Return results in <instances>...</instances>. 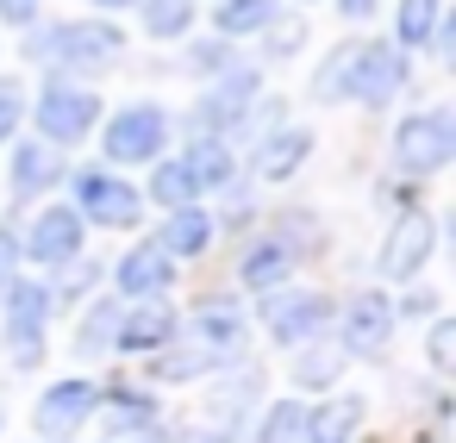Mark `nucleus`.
<instances>
[{
	"instance_id": "nucleus-29",
	"label": "nucleus",
	"mask_w": 456,
	"mask_h": 443,
	"mask_svg": "<svg viewBox=\"0 0 456 443\" xmlns=\"http://www.w3.org/2000/svg\"><path fill=\"white\" fill-rule=\"evenodd\" d=\"M219 356H207V350H188V356H157V375L163 381H188V375H200V368H213Z\"/></svg>"
},
{
	"instance_id": "nucleus-34",
	"label": "nucleus",
	"mask_w": 456,
	"mask_h": 443,
	"mask_svg": "<svg viewBox=\"0 0 456 443\" xmlns=\"http://www.w3.org/2000/svg\"><path fill=\"white\" fill-rule=\"evenodd\" d=\"M450 343H456V331H450V325H444V331H437V337H431V356H437V362H450Z\"/></svg>"
},
{
	"instance_id": "nucleus-25",
	"label": "nucleus",
	"mask_w": 456,
	"mask_h": 443,
	"mask_svg": "<svg viewBox=\"0 0 456 443\" xmlns=\"http://www.w3.org/2000/svg\"><path fill=\"white\" fill-rule=\"evenodd\" d=\"M437 32V0H400V44H425Z\"/></svg>"
},
{
	"instance_id": "nucleus-33",
	"label": "nucleus",
	"mask_w": 456,
	"mask_h": 443,
	"mask_svg": "<svg viewBox=\"0 0 456 443\" xmlns=\"http://www.w3.org/2000/svg\"><path fill=\"white\" fill-rule=\"evenodd\" d=\"M0 13H7L13 26H26V20L38 13V0H0Z\"/></svg>"
},
{
	"instance_id": "nucleus-5",
	"label": "nucleus",
	"mask_w": 456,
	"mask_h": 443,
	"mask_svg": "<svg viewBox=\"0 0 456 443\" xmlns=\"http://www.w3.org/2000/svg\"><path fill=\"white\" fill-rule=\"evenodd\" d=\"M76 194H82V213H88L94 225H113V231L138 225V213H144L138 188H132V181H119V175H107V169H88V175L76 181Z\"/></svg>"
},
{
	"instance_id": "nucleus-13",
	"label": "nucleus",
	"mask_w": 456,
	"mask_h": 443,
	"mask_svg": "<svg viewBox=\"0 0 456 443\" xmlns=\"http://www.w3.org/2000/svg\"><path fill=\"white\" fill-rule=\"evenodd\" d=\"M63 175V150L57 144H20L13 150V194H45Z\"/></svg>"
},
{
	"instance_id": "nucleus-1",
	"label": "nucleus",
	"mask_w": 456,
	"mask_h": 443,
	"mask_svg": "<svg viewBox=\"0 0 456 443\" xmlns=\"http://www.w3.org/2000/svg\"><path fill=\"white\" fill-rule=\"evenodd\" d=\"M344 82V94L356 101H387L400 82H406V57L394 44H362V51H344L331 69H325V94Z\"/></svg>"
},
{
	"instance_id": "nucleus-26",
	"label": "nucleus",
	"mask_w": 456,
	"mask_h": 443,
	"mask_svg": "<svg viewBox=\"0 0 456 443\" xmlns=\"http://www.w3.org/2000/svg\"><path fill=\"white\" fill-rule=\"evenodd\" d=\"M151 194H157L163 206H188L200 188H194V175H188L182 163H163V169H157V181H151Z\"/></svg>"
},
{
	"instance_id": "nucleus-7",
	"label": "nucleus",
	"mask_w": 456,
	"mask_h": 443,
	"mask_svg": "<svg viewBox=\"0 0 456 443\" xmlns=\"http://www.w3.org/2000/svg\"><path fill=\"white\" fill-rule=\"evenodd\" d=\"M94 406H101V387H88V381H57V387L38 399V431H45V437H69Z\"/></svg>"
},
{
	"instance_id": "nucleus-3",
	"label": "nucleus",
	"mask_w": 456,
	"mask_h": 443,
	"mask_svg": "<svg viewBox=\"0 0 456 443\" xmlns=\"http://www.w3.org/2000/svg\"><path fill=\"white\" fill-rule=\"evenodd\" d=\"M394 150H400V169H412V175L444 169V163L456 157V125H450V113H412V119L400 125Z\"/></svg>"
},
{
	"instance_id": "nucleus-2",
	"label": "nucleus",
	"mask_w": 456,
	"mask_h": 443,
	"mask_svg": "<svg viewBox=\"0 0 456 443\" xmlns=\"http://www.w3.org/2000/svg\"><path fill=\"white\" fill-rule=\"evenodd\" d=\"M119 32L113 26H94V20H69V26H57L38 51L51 57V63H69V69H107L113 57H119Z\"/></svg>"
},
{
	"instance_id": "nucleus-21",
	"label": "nucleus",
	"mask_w": 456,
	"mask_h": 443,
	"mask_svg": "<svg viewBox=\"0 0 456 443\" xmlns=\"http://www.w3.org/2000/svg\"><path fill=\"white\" fill-rule=\"evenodd\" d=\"M256 443H306V406H300V399L269 406V418H263Z\"/></svg>"
},
{
	"instance_id": "nucleus-14",
	"label": "nucleus",
	"mask_w": 456,
	"mask_h": 443,
	"mask_svg": "<svg viewBox=\"0 0 456 443\" xmlns=\"http://www.w3.org/2000/svg\"><path fill=\"white\" fill-rule=\"evenodd\" d=\"M113 337H119V350H163L175 337V312L169 306H138Z\"/></svg>"
},
{
	"instance_id": "nucleus-31",
	"label": "nucleus",
	"mask_w": 456,
	"mask_h": 443,
	"mask_svg": "<svg viewBox=\"0 0 456 443\" xmlns=\"http://www.w3.org/2000/svg\"><path fill=\"white\" fill-rule=\"evenodd\" d=\"M119 331V318H113V306H101L88 325H82V350H107V337Z\"/></svg>"
},
{
	"instance_id": "nucleus-9",
	"label": "nucleus",
	"mask_w": 456,
	"mask_h": 443,
	"mask_svg": "<svg viewBox=\"0 0 456 443\" xmlns=\"http://www.w3.org/2000/svg\"><path fill=\"white\" fill-rule=\"evenodd\" d=\"M76 244H82V213H69V206H51V213H38V225H32V256L38 262H69L76 256Z\"/></svg>"
},
{
	"instance_id": "nucleus-23",
	"label": "nucleus",
	"mask_w": 456,
	"mask_h": 443,
	"mask_svg": "<svg viewBox=\"0 0 456 443\" xmlns=\"http://www.w3.org/2000/svg\"><path fill=\"white\" fill-rule=\"evenodd\" d=\"M275 20V0H225L219 7V32H263Z\"/></svg>"
},
{
	"instance_id": "nucleus-35",
	"label": "nucleus",
	"mask_w": 456,
	"mask_h": 443,
	"mask_svg": "<svg viewBox=\"0 0 456 443\" xmlns=\"http://www.w3.org/2000/svg\"><path fill=\"white\" fill-rule=\"evenodd\" d=\"M338 7H344V20H369V13H375V0H338Z\"/></svg>"
},
{
	"instance_id": "nucleus-8",
	"label": "nucleus",
	"mask_w": 456,
	"mask_h": 443,
	"mask_svg": "<svg viewBox=\"0 0 456 443\" xmlns=\"http://www.w3.org/2000/svg\"><path fill=\"white\" fill-rule=\"evenodd\" d=\"M325 318H331V300H325V294H281V300H269V331H275V343H306Z\"/></svg>"
},
{
	"instance_id": "nucleus-4",
	"label": "nucleus",
	"mask_w": 456,
	"mask_h": 443,
	"mask_svg": "<svg viewBox=\"0 0 456 443\" xmlns=\"http://www.w3.org/2000/svg\"><path fill=\"white\" fill-rule=\"evenodd\" d=\"M101 119V101L88 94V88H69V82H51L45 88V101H38V132L63 150V144H76V138H88V125Z\"/></svg>"
},
{
	"instance_id": "nucleus-30",
	"label": "nucleus",
	"mask_w": 456,
	"mask_h": 443,
	"mask_svg": "<svg viewBox=\"0 0 456 443\" xmlns=\"http://www.w3.org/2000/svg\"><path fill=\"white\" fill-rule=\"evenodd\" d=\"M20 113H26V101H20V82H0V144L13 138V125H20Z\"/></svg>"
},
{
	"instance_id": "nucleus-16",
	"label": "nucleus",
	"mask_w": 456,
	"mask_h": 443,
	"mask_svg": "<svg viewBox=\"0 0 456 443\" xmlns=\"http://www.w3.org/2000/svg\"><path fill=\"white\" fill-rule=\"evenodd\" d=\"M163 287H169V256L157 244H144L119 262V294H163Z\"/></svg>"
},
{
	"instance_id": "nucleus-11",
	"label": "nucleus",
	"mask_w": 456,
	"mask_h": 443,
	"mask_svg": "<svg viewBox=\"0 0 456 443\" xmlns=\"http://www.w3.org/2000/svg\"><path fill=\"white\" fill-rule=\"evenodd\" d=\"M387 331H394V306H387V294H356V300H350V318H344L350 350H381Z\"/></svg>"
},
{
	"instance_id": "nucleus-12",
	"label": "nucleus",
	"mask_w": 456,
	"mask_h": 443,
	"mask_svg": "<svg viewBox=\"0 0 456 443\" xmlns=\"http://www.w3.org/2000/svg\"><path fill=\"white\" fill-rule=\"evenodd\" d=\"M7 312H13V331H20V356L32 362L38 356V325L51 312V294L38 281H20V287H7Z\"/></svg>"
},
{
	"instance_id": "nucleus-15",
	"label": "nucleus",
	"mask_w": 456,
	"mask_h": 443,
	"mask_svg": "<svg viewBox=\"0 0 456 443\" xmlns=\"http://www.w3.org/2000/svg\"><path fill=\"white\" fill-rule=\"evenodd\" d=\"M362 424V399H325L319 412H306V443H350Z\"/></svg>"
},
{
	"instance_id": "nucleus-18",
	"label": "nucleus",
	"mask_w": 456,
	"mask_h": 443,
	"mask_svg": "<svg viewBox=\"0 0 456 443\" xmlns=\"http://www.w3.org/2000/svg\"><path fill=\"white\" fill-rule=\"evenodd\" d=\"M194 337H200L207 356H238V350H244V318L225 312V306H213V312L194 318Z\"/></svg>"
},
{
	"instance_id": "nucleus-22",
	"label": "nucleus",
	"mask_w": 456,
	"mask_h": 443,
	"mask_svg": "<svg viewBox=\"0 0 456 443\" xmlns=\"http://www.w3.org/2000/svg\"><path fill=\"white\" fill-rule=\"evenodd\" d=\"M194 20V0H144V26L151 38H182Z\"/></svg>"
},
{
	"instance_id": "nucleus-17",
	"label": "nucleus",
	"mask_w": 456,
	"mask_h": 443,
	"mask_svg": "<svg viewBox=\"0 0 456 443\" xmlns=\"http://www.w3.org/2000/svg\"><path fill=\"white\" fill-rule=\"evenodd\" d=\"M294 262H300V250H294L288 238H269V244H256V250L244 256V281H250V287H275Z\"/></svg>"
},
{
	"instance_id": "nucleus-24",
	"label": "nucleus",
	"mask_w": 456,
	"mask_h": 443,
	"mask_svg": "<svg viewBox=\"0 0 456 443\" xmlns=\"http://www.w3.org/2000/svg\"><path fill=\"white\" fill-rule=\"evenodd\" d=\"M207 238H213L207 213H175V219H169V231H163V244H169V250H182V256L207 250Z\"/></svg>"
},
{
	"instance_id": "nucleus-20",
	"label": "nucleus",
	"mask_w": 456,
	"mask_h": 443,
	"mask_svg": "<svg viewBox=\"0 0 456 443\" xmlns=\"http://www.w3.org/2000/svg\"><path fill=\"white\" fill-rule=\"evenodd\" d=\"M182 169L194 175V188H225V175H232V157H225V144L200 138V144L188 150V163H182Z\"/></svg>"
},
{
	"instance_id": "nucleus-19",
	"label": "nucleus",
	"mask_w": 456,
	"mask_h": 443,
	"mask_svg": "<svg viewBox=\"0 0 456 443\" xmlns=\"http://www.w3.org/2000/svg\"><path fill=\"white\" fill-rule=\"evenodd\" d=\"M306 132H275L263 150H256V175H269V181H281V175H294L300 163H306Z\"/></svg>"
},
{
	"instance_id": "nucleus-10",
	"label": "nucleus",
	"mask_w": 456,
	"mask_h": 443,
	"mask_svg": "<svg viewBox=\"0 0 456 443\" xmlns=\"http://www.w3.org/2000/svg\"><path fill=\"white\" fill-rule=\"evenodd\" d=\"M425 256H431V219L412 206V213L394 225V238H387V250H381V269H387V275H419Z\"/></svg>"
},
{
	"instance_id": "nucleus-37",
	"label": "nucleus",
	"mask_w": 456,
	"mask_h": 443,
	"mask_svg": "<svg viewBox=\"0 0 456 443\" xmlns=\"http://www.w3.org/2000/svg\"><path fill=\"white\" fill-rule=\"evenodd\" d=\"M194 443H225V437H194Z\"/></svg>"
},
{
	"instance_id": "nucleus-27",
	"label": "nucleus",
	"mask_w": 456,
	"mask_h": 443,
	"mask_svg": "<svg viewBox=\"0 0 456 443\" xmlns=\"http://www.w3.org/2000/svg\"><path fill=\"white\" fill-rule=\"evenodd\" d=\"M338 362H344L338 350H313V356L294 362V381H300V387H325V381L338 375Z\"/></svg>"
},
{
	"instance_id": "nucleus-28",
	"label": "nucleus",
	"mask_w": 456,
	"mask_h": 443,
	"mask_svg": "<svg viewBox=\"0 0 456 443\" xmlns=\"http://www.w3.org/2000/svg\"><path fill=\"white\" fill-rule=\"evenodd\" d=\"M144 424H157V412H151L144 399H113V412H107V431H113V437L144 431Z\"/></svg>"
},
{
	"instance_id": "nucleus-36",
	"label": "nucleus",
	"mask_w": 456,
	"mask_h": 443,
	"mask_svg": "<svg viewBox=\"0 0 456 443\" xmlns=\"http://www.w3.org/2000/svg\"><path fill=\"white\" fill-rule=\"evenodd\" d=\"M94 7H132V0H94Z\"/></svg>"
},
{
	"instance_id": "nucleus-32",
	"label": "nucleus",
	"mask_w": 456,
	"mask_h": 443,
	"mask_svg": "<svg viewBox=\"0 0 456 443\" xmlns=\"http://www.w3.org/2000/svg\"><path fill=\"white\" fill-rule=\"evenodd\" d=\"M13 256H20V238H13V231H0V294H7V269H13Z\"/></svg>"
},
{
	"instance_id": "nucleus-6",
	"label": "nucleus",
	"mask_w": 456,
	"mask_h": 443,
	"mask_svg": "<svg viewBox=\"0 0 456 443\" xmlns=\"http://www.w3.org/2000/svg\"><path fill=\"white\" fill-rule=\"evenodd\" d=\"M163 132H169V119H163L157 107H126V113L107 125V157H113V163H151L157 144H163Z\"/></svg>"
}]
</instances>
